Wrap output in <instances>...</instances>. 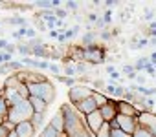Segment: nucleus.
I'll list each match as a JSON object with an SVG mask.
<instances>
[{"mask_svg": "<svg viewBox=\"0 0 156 137\" xmlns=\"http://www.w3.org/2000/svg\"><path fill=\"white\" fill-rule=\"evenodd\" d=\"M59 110L64 115V133H66V137H92L87 122H83V117L77 113V110H73V106L62 104Z\"/></svg>", "mask_w": 156, "mask_h": 137, "instance_id": "nucleus-1", "label": "nucleus"}, {"mask_svg": "<svg viewBox=\"0 0 156 137\" xmlns=\"http://www.w3.org/2000/svg\"><path fill=\"white\" fill-rule=\"evenodd\" d=\"M33 113H35V112H33L30 101H22V102H19L17 106L9 108V112H8V122L13 124V126H17V124H20V122L31 121Z\"/></svg>", "mask_w": 156, "mask_h": 137, "instance_id": "nucleus-2", "label": "nucleus"}, {"mask_svg": "<svg viewBox=\"0 0 156 137\" xmlns=\"http://www.w3.org/2000/svg\"><path fill=\"white\" fill-rule=\"evenodd\" d=\"M28 90H30V97H39V99H44L48 104L55 101V86L46 81V82H35V84H28Z\"/></svg>", "mask_w": 156, "mask_h": 137, "instance_id": "nucleus-3", "label": "nucleus"}, {"mask_svg": "<svg viewBox=\"0 0 156 137\" xmlns=\"http://www.w3.org/2000/svg\"><path fill=\"white\" fill-rule=\"evenodd\" d=\"M92 95H94V88H90L87 84H75L68 90V99L72 104H77L85 99H90Z\"/></svg>", "mask_w": 156, "mask_h": 137, "instance_id": "nucleus-4", "label": "nucleus"}, {"mask_svg": "<svg viewBox=\"0 0 156 137\" xmlns=\"http://www.w3.org/2000/svg\"><path fill=\"white\" fill-rule=\"evenodd\" d=\"M83 48V46H81ZM105 58V49L99 46H92V48H83V62H90V64H103Z\"/></svg>", "mask_w": 156, "mask_h": 137, "instance_id": "nucleus-5", "label": "nucleus"}, {"mask_svg": "<svg viewBox=\"0 0 156 137\" xmlns=\"http://www.w3.org/2000/svg\"><path fill=\"white\" fill-rule=\"evenodd\" d=\"M138 126L145 128L149 133H152V137H156V113H152V112H140Z\"/></svg>", "mask_w": 156, "mask_h": 137, "instance_id": "nucleus-6", "label": "nucleus"}, {"mask_svg": "<svg viewBox=\"0 0 156 137\" xmlns=\"http://www.w3.org/2000/svg\"><path fill=\"white\" fill-rule=\"evenodd\" d=\"M85 122H87V126H88V130H90V133H92L94 137H96V135L99 133V130L105 126V119H103V115H101L99 110H96L94 113L87 115V117H85Z\"/></svg>", "mask_w": 156, "mask_h": 137, "instance_id": "nucleus-7", "label": "nucleus"}, {"mask_svg": "<svg viewBox=\"0 0 156 137\" xmlns=\"http://www.w3.org/2000/svg\"><path fill=\"white\" fill-rule=\"evenodd\" d=\"M116 121H118V124H119V130H123V132L129 133V135H132V133L136 132V128H138V117H127V115L118 113Z\"/></svg>", "mask_w": 156, "mask_h": 137, "instance_id": "nucleus-8", "label": "nucleus"}, {"mask_svg": "<svg viewBox=\"0 0 156 137\" xmlns=\"http://www.w3.org/2000/svg\"><path fill=\"white\" fill-rule=\"evenodd\" d=\"M73 108L77 110V113L79 115H90V113H94L96 110H99L98 108V104H96V101L90 97V99H85V101H81V102H77V104H73Z\"/></svg>", "mask_w": 156, "mask_h": 137, "instance_id": "nucleus-9", "label": "nucleus"}, {"mask_svg": "<svg viewBox=\"0 0 156 137\" xmlns=\"http://www.w3.org/2000/svg\"><path fill=\"white\" fill-rule=\"evenodd\" d=\"M99 112H101L105 122H112V121L118 117V113H119V112H118V101H112V99H110V102L105 104L103 108H99Z\"/></svg>", "mask_w": 156, "mask_h": 137, "instance_id": "nucleus-10", "label": "nucleus"}, {"mask_svg": "<svg viewBox=\"0 0 156 137\" xmlns=\"http://www.w3.org/2000/svg\"><path fill=\"white\" fill-rule=\"evenodd\" d=\"M0 93L4 95V99H6V102H8V106H9V108H13V106H17L19 102L26 101V99L19 93V90H8V88H4Z\"/></svg>", "mask_w": 156, "mask_h": 137, "instance_id": "nucleus-11", "label": "nucleus"}, {"mask_svg": "<svg viewBox=\"0 0 156 137\" xmlns=\"http://www.w3.org/2000/svg\"><path fill=\"white\" fill-rule=\"evenodd\" d=\"M118 112L121 115H127V117H138L140 115V110L132 102H127V101H118Z\"/></svg>", "mask_w": 156, "mask_h": 137, "instance_id": "nucleus-12", "label": "nucleus"}, {"mask_svg": "<svg viewBox=\"0 0 156 137\" xmlns=\"http://www.w3.org/2000/svg\"><path fill=\"white\" fill-rule=\"evenodd\" d=\"M15 132H17V135L19 137H35V128H33V124H31V121H26V122H20V124H17L15 126Z\"/></svg>", "mask_w": 156, "mask_h": 137, "instance_id": "nucleus-13", "label": "nucleus"}, {"mask_svg": "<svg viewBox=\"0 0 156 137\" xmlns=\"http://www.w3.org/2000/svg\"><path fill=\"white\" fill-rule=\"evenodd\" d=\"M28 101H30V104H31V108H33L35 113H46V110L50 106L44 99H39V97H30Z\"/></svg>", "mask_w": 156, "mask_h": 137, "instance_id": "nucleus-14", "label": "nucleus"}, {"mask_svg": "<svg viewBox=\"0 0 156 137\" xmlns=\"http://www.w3.org/2000/svg\"><path fill=\"white\" fill-rule=\"evenodd\" d=\"M50 124L59 132V133H64V115L61 113V110L51 117V121H50Z\"/></svg>", "mask_w": 156, "mask_h": 137, "instance_id": "nucleus-15", "label": "nucleus"}, {"mask_svg": "<svg viewBox=\"0 0 156 137\" xmlns=\"http://www.w3.org/2000/svg\"><path fill=\"white\" fill-rule=\"evenodd\" d=\"M44 119H46V113H33L31 124H33L35 132H42L44 130Z\"/></svg>", "mask_w": 156, "mask_h": 137, "instance_id": "nucleus-16", "label": "nucleus"}, {"mask_svg": "<svg viewBox=\"0 0 156 137\" xmlns=\"http://www.w3.org/2000/svg\"><path fill=\"white\" fill-rule=\"evenodd\" d=\"M96 40H98V33H94L92 29H88V31L83 35V48H92V46H96Z\"/></svg>", "mask_w": 156, "mask_h": 137, "instance_id": "nucleus-17", "label": "nucleus"}, {"mask_svg": "<svg viewBox=\"0 0 156 137\" xmlns=\"http://www.w3.org/2000/svg\"><path fill=\"white\" fill-rule=\"evenodd\" d=\"M39 137H66V133H59L51 124H46L44 126V130L41 132V135Z\"/></svg>", "mask_w": 156, "mask_h": 137, "instance_id": "nucleus-18", "label": "nucleus"}, {"mask_svg": "<svg viewBox=\"0 0 156 137\" xmlns=\"http://www.w3.org/2000/svg\"><path fill=\"white\" fill-rule=\"evenodd\" d=\"M92 99L96 101L98 108H103L105 104H108V102H110V97H108V95H105V93H101V92H94Z\"/></svg>", "mask_w": 156, "mask_h": 137, "instance_id": "nucleus-19", "label": "nucleus"}, {"mask_svg": "<svg viewBox=\"0 0 156 137\" xmlns=\"http://www.w3.org/2000/svg\"><path fill=\"white\" fill-rule=\"evenodd\" d=\"M6 22H8V24H13V26H19V28H26V26H28V20H26L24 17H11V18H8Z\"/></svg>", "mask_w": 156, "mask_h": 137, "instance_id": "nucleus-20", "label": "nucleus"}, {"mask_svg": "<svg viewBox=\"0 0 156 137\" xmlns=\"http://www.w3.org/2000/svg\"><path fill=\"white\" fill-rule=\"evenodd\" d=\"M17 51H19L22 57H28V55H31V46H30V44L20 42V44H17Z\"/></svg>", "mask_w": 156, "mask_h": 137, "instance_id": "nucleus-21", "label": "nucleus"}, {"mask_svg": "<svg viewBox=\"0 0 156 137\" xmlns=\"http://www.w3.org/2000/svg\"><path fill=\"white\" fill-rule=\"evenodd\" d=\"M149 64H151L149 57H141V58H138V60H136L134 68H136V72H140V70H145V68H147Z\"/></svg>", "mask_w": 156, "mask_h": 137, "instance_id": "nucleus-22", "label": "nucleus"}, {"mask_svg": "<svg viewBox=\"0 0 156 137\" xmlns=\"http://www.w3.org/2000/svg\"><path fill=\"white\" fill-rule=\"evenodd\" d=\"M8 112H9V106H8L4 95L0 93V117H8Z\"/></svg>", "mask_w": 156, "mask_h": 137, "instance_id": "nucleus-23", "label": "nucleus"}, {"mask_svg": "<svg viewBox=\"0 0 156 137\" xmlns=\"http://www.w3.org/2000/svg\"><path fill=\"white\" fill-rule=\"evenodd\" d=\"M8 66H9V72H22V68H24V64H22V60H11V62H8Z\"/></svg>", "mask_w": 156, "mask_h": 137, "instance_id": "nucleus-24", "label": "nucleus"}, {"mask_svg": "<svg viewBox=\"0 0 156 137\" xmlns=\"http://www.w3.org/2000/svg\"><path fill=\"white\" fill-rule=\"evenodd\" d=\"M62 73H64V77H70V79H73L77 73H75V66H72V64H64V70H62Z\"/></svg>", "mask_w": 156, "mask_h": 137, "instance_id": "nucleus-25", "label": "nucleus"}, {"mask_svg": "<svg viewBox=\"0 0 156 137\" xmlns=\"http://www.w3.org/2000/svg\"><path fill=\"white\" fill-rule=\"evenodd\" d=\"M96 137H112V128H110V124L105 122V126L99 130V133H98Z\"/></svg>", "mask_w": 156, "mask_h": 137, "instance_id": "nucleus-26", "label": "nucleus"}, {"mask_svg": "<svg viewBox=\"0 0 156 137\" xmlns=\"http://www.w3.org/2000/svg\"><path fill=\"white\" fill-rule=\"evenodd\" d=\"M73 66H75V73H77V75H85L87 70H88L87 62H77V64H73Z\"/></svg>", "mask_w": 156, "mask_h": 137, "instance_id": "nucleus-27", "label": "nucleus"}, {"mask_svg": "<svg viewBox=\"0 0 156 137\" xmlns=\"http://www.w3.org/2000/svg\"><path fill=\"white\" fill-rule=\"evenodd\" d=\"M132 137H152V133H149L145 128H141V126H138L136 128V132L132 133Z\"/></svg>", "mask_w": 156, "mask_h": 137, "instance_id": "nucleus-28", "label": "nucleus"}, {"mask_svg": "<svg viewBox=\"0 0 156 137\" xmlns=\"http://www.w3.org/2000/svg\"><path fill=\"white\" fill-rule=\"evenodd\" d=\"M156 17V9H152V8H147L145 9V15H143V18L145 20H149V22H152V18Z\"/></svg>", "mask_w": 156, "mask_h": 137, "instance_id": "nucleus-29", "label": "nucleus"}, {"mask_svg": "<svg viewBox=\"0 0 156 137\" xmlns=\"http://www.w3.org/2000/svg\"><path fill=\"white\" fill-rule=\"evenodd\" d=\"M125 92H127V90H125L123 86H119V84H118V86L114 88V93H112V97H116V99H121V97L125 95Z\"/></svg>", "mask_w": 156, "mask_h": 137, "instance_id": "nucleus-30", "label": "nucleus"}, {"mask_svg": "<svg viewBox=\"0 0 156 137\" xmlns=\"http://www.w3.org/2000/svg\"><path fill=\"white\" fill-rule=\"evenodd\" d=\"M107 73H108V75H110V79H114V81H116V79H119V72L116 70L114 66H108V68H107Z\"/></svg>", "mask_w": 156, "mask_h": 137, "instance_id": "nucleus-31", "label": "nucleus"}, {"mask_svg": "<svg viewBox=\"0 0 156 137\" xmlns=\"http://www.w3.org/2000/svg\"><path fill=\"white\" fill-rule=\"evenodd\" d=\"M48 72H51V73H53V77H59V75H61V68H59L57 64L50 62V70H48Z\"/></svg>", "mask_w": 156, "mask_h": 137, "instance_id": "nucleus-32", "label": "nucleus"}, {"mask_svg": "<svg viewBox=\"0 0 156 137\" xmlns=\"http://www.w3.org/2000/svg\"><path fill=\"white\" fill-rule=\"evenodd\" d=\"M55 17H57L59 20H64V18L68 17V11H66V9H61V8H57V9H55Z\"/></svg>", "mask_w": 156, "mask_h": 137, "instance_id": "nucleus-33", "label": "nucleus"}, {"mask_svg": "<svg viewBox=\"0 0 156 137\" xmlns=\"http://www.w3.org/2000/svg\"><path fill=\"white\" fill-rule=\"evenodd\" d=\"M121 72H123V73H125V75L129 77V75L136 73V68H134V66H123V70H121Z\"/></svg>", "mask_w": 156, "mask_h": 137, "instance_id": "nucleus-34", "label": "nucleus"}, {"mask_svg": "<svg viewBox=\"0 0 156 137\" xmlns=\"http://www.w3.org/2000/svg\"><path fill=\"white\" fill-rule=\"evenodd\" d=\"M9 128L6 126V124H0V137H9Z\"/></svg>", "mask_w": 156, "mask_h": 137, "instance_id": "nucleus-35", "label": "nucleus"}, {"mask_svg": "<svg viewBox=\"0 0 156 137\" xmlns=\"http://www.w3.org/2000/svg\"><path fill=\"white\" fill-rule=\"evenodd\" d=\"M103 20H105V24H110V22H112V11H110V9H107V11L103 13Z\"/></svg>", "mask_w": 156, "mask_h": 137, "instance_id": "nucleus-36", "label": "nucleus"}, {"mask_svg": "<svg viewBox=\"0 0 156 137\" xmlns=\"http://www.w3.org/2000/svg\"><path fill=\"white\" fill-rule=\"evenodd\" d=\"M26 37H28L30 40H33V38L37 37V29H35V28H28V33H26Z\"/></svg>", "mask_w": 156, "mask_h": 137, "instance_id": "nucleus-37", "label": "nucleus"}, {"mask_svg": "<svg viewBox=\"0 0 156 137\" xmlns=\"http://www.w3.org/2000/svg\"><path fill=\"white\" fill-rule=\"evenodd\" d=\"M145 72H147V73H149L151 77H156V68H154L152 64H149V66L145 68Z\"/></svg>", "mask_w": 156, "mask_h": 137, "instance_id": "nucleus-38", "label": "nucleus"}, {"mask_svg": "<svg viewBox=\"0 0 156 137\" xmlns=\"http://www.w3.org/2000/svg\"><path fill=\"white\" fill-rule=\"evenodd\" d=\"M99 37H101L103 40H110V38H112V33H110V31H105V29H103V31L99 33Z\"/></svg>", "mask_w": 156, "mask_h": 137, "instance_id": "nucleus-39", "label": "nucleus"}, {"mask_svg": "<svg viewBox=\"0 0 156 137\" xmlns=\"http://www.w3.org/2000/svg\"><path fill=\"white\" fill-rule=\"evenodd\" d=\"M68 9H72V11L77 9V4L73 2V0H68V2H66V11H68Z\"/></svg>", "mask_w": 156, "mask_h": 137, "instance_id": "nucleus-40", "label": "nucleus"}, {"mask_svg": "<svg viewBox=\"0 0 156 137\" xmlns=\"http://www.w3.org/2000/svg\"><path fill=\"white\" fill-rule=\"evenodd\" d=\"M4 51H8V53H11V55H13V53L17 51V44H8V48H6Z\"/></svg>", "mask_w": 156, "mask_h": 137, "instance_id": "nucleus-41", "label": "nucleus"}, {"mask_svg": "<svg viewBox=\"0 0 156 137\" xmlns=\"http://www.w3.org/2000/svg\"><path fill=\"white\" fill-rule=\"evenodd\" d=\"M88 20H90V22H98V20H99V15H96V13H88Z\"/></svg>", "mask_w": 156, "mask_h": 137, "instance_id": "nucleus-42", "label": "nucleus"}, {"mask_svg": "<svg viewBox=\"0 0 156 137\" xmlns=\"http://www.w3.org/2000/svg\"><path fill=\"white\" fill-rule=\"evenodd\" d=\"M149 60H151V64L156 68V51H152V53L149 55Z\"/></svg>", "mask_w": 156, "mask_h": 137, "instance_id": "nucleus-43", "label": "nucleus"}, {"mask_svg": "<svg viewBox=\"0 0 156 137\" xmlns=\"http://www.w3.org/2000/svg\"><path fill=\"white\" fill-rule=\"evenodd\" d=\"M96 26H98V29H103V28H105L107 24H105V20H103V18H99V20L96 22Z\"/></svg>", "mask_w": 156, "mask_h": 137, "instance_id": "nucleus-44", "label": "nucleus"}, {"mask_svg": "<svg viewBox=\"0 0 156 137\" xmlns=\"http://www.w3.org/2000/svg\"><path fill=\"white\" fill-rule=\"evenodd\" d=\"M48 35H50V37H51V38H59V35H61V33H59V31H57V29H51V31H50V33H48Z\"/></svg>", "mask_w": 156, "mask_h": 137, "instance_id": "nucleus-45", "label": "nucleus"}, {"mask_svg": "<svg viewBox=\"0 0 156 137\" xmlns=\"http://www.w3.org/2000/svg\"><path fill=\"white\" fill-rule=\"evenodd\" d=\"M9 72V66L8 64H2V66H0V73H8Z\"/></svg>", "mask_w": 156, "mask_h": 137, "instance_id": "nucleus-46", "label": "nucleus"}, {"mask_svg": "<svg viewBox=\"0 0 156 137\" xmlns=\"http://www.w3.org/2000/svg\"><path fill=\"white\" fill-rule=\"evenodd\" d=\"M8 44H9V42H6L4 38H0V49H2V51H4V49L8 48Z\"/></svg>", "mask_w": 156, "mask_h": 137, "instance_id": "nucleus-47", "label": "nucleus"}, {"mask_svg": "<svg viewBox=\"0 0 156 137\" xmlns=\"http://www.w3.org/2000/svg\"><path fill=\"white\" fill-rule=\"evenodd\" d=\"M107 8H114V6H118V2H116V0H107Z\"/></svg>", "mask_w": 156, "mask_h": 137, "instance_id": "nucleus-48", "label": "nucleus"}, {"mask_svg": "<svg viewBox=\"0 0 156 137\" xmlns=\"http://www.w3.org/2000/svg\"><path fill=\"white\" fill-rule=\"evenodd\" d=\"M136 81H138V86H143V82H145V77H143V75H138V79H136Z\"/></svg>", "mask_w": 156, "mask_h": 137, "instance_id": "nucleus-49", "label": "nucleus"}, {"mask_svg": "<svg viewBox=\"0 0 156 137\" xmlns=\"http://www.w3.org/2000/svg\"><path fill=\"white\" fill-rule=\"evenodd\" d=\"M149 31H156V20H152V22L149 24Z\"/></svg>", "mask_w": 156, "mask_h": 137, "instance_id": "nucleus-50", "label": "nucleus"}, {"mask_svg": "<svg viewBox=\"0 0 156 137\" xmlns=\"http://www.w3.org/2000/svg\"><path fill=\"white\" fill-rule=\"evenodd\" d=\"M149 46H156V37H149Z\"/></svg>", "mask_w": 156, "mask_h": 137, "instance_id": "nucleus-51", "label": "nucleus"}, {"mask_svg": "<svg viewBox=\"0 0 156 137\" xmlns=\"http://www.w3.org/2000/svg\"><path fill=\"white\" fill-rule=\"evenodd\" d=\"M57 40H59V42H64V40H66V37H64V35H59V38H57Z\"/></svg>", "mask_w": 156, "mask_h": 137, "instance_id": "nucleus-52", "label": "nucleus"}, {"mask_svg": "<svg viewBox=\"0 0 156 137\" xmlns=\"http://www.w3.org/2000/svg\"><path fill=\"white\" fill-rule=\"evenodd\" d=\"M9 137H19V135H17V132H15V130H11V132H9Z\"/></svg>", "mask_w": 156, "mask_h": 137, "instance_id": "nucleus-53", "label": "nucleus"}]
</instances>
